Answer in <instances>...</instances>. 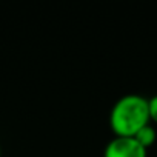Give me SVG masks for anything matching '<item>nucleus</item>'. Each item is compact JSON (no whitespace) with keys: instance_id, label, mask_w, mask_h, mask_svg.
<instances>
[{"instance_id":"nucleus-5","label":"nucleus","mask_w":157,"mask_h":157,"mask_svg":"<svg viewBox=\"0 0 157 157\" xmlns=\"http://www.w3.org/2000/svg\"><path fill=\"white\" fill-rule=\"evenodd\" d=\"M0 157H2V146H0Z\"/></svg>"},{"instance_id":"nucleus-4","label":"nucleus","mask_w":157,"mask_h":157,"mask_svg":"<svg viewBox=\"0 0 157 157\" xmlns=\"http://www.w3.org/2000/svg\"><path fill=\"white\" fill-rule=\"evenodd\" d=\"M148 111H149V122L157 123V96L148 99Z\"/></svg>"},{"instance_id":"nucleus-2","label":"nucleus","mask_w":157,"mask_h":157,"mask_svg":"<svg viewBox=\"0 0 157 157\" xmlns=\"http://www.w3.org/2000/svg\"><path fill=\"white\" fill-rule=\"evenodd\" d=\"M146 154L148 149H145L134 137L116 136L103 149V157H146Z\"/></svg>"},{"instance_id":"nucleus-1","label":"nucleus","mask_w":157,"mask_h":157,"mask_svg":"<svg viewBox=\"0 0 157 157\" xmlns=\"http://www.w3.org/2000/svg\"><path fill=\"white\" fill-rule=\"evenodd\" d=\"M149 122L148 99L139 94L120 97L111 108L109 126L117 137H134Z\"/></svg>"},{"instance_id":"nucleus-3","label":"nucleus","mask_w":157,"mask_h":157,"mask_svg":"<svg viewBox=\"0 0 157 157\" xmlns=\"http://www.w3.org/2000/svg\"><path fill=\"white\" fill-rule=\"evenodd\" d=\"M134 139H136L145 149H148L149 146L154 145V142H155V139H157V131H155V128H154L151 123H148V125H145L142 129L137 131V134L134 136Z\"/></svg>"}]
</instances>
